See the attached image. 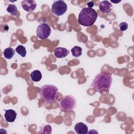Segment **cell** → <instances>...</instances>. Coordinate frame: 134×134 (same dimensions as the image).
I'll return each instance as SVG.
<instances>
[{"label":"cell","instance_id":"1","mask_svg":"<svg viewBox=\"0 0 134 134\" xmlns=\"http://www.w3.org/2000/svg\"><path fill=\"white\" fill-rule=\"evenodd\" d=\"M113 79L108 72H100L94 78L91 86L93 88L101 95H105L109 92Z\"/></svg>","mask_w":134,"mask_h":134},{"label":"cell","instance_id":"2","mask_svg":"<svg viewBox=\"0 0 134 134\" xmlns=\"http://www.w3.org/2000/svg\"><path fill=\"white\" fill-rule=\"evenodd\" d=\"M98 14L94 9L90 7H84L79 13L78 21L82 26L90 27L95 23Z\"/></svg>","mask_w":134,"mask_h":134},{"label":"cell","instance_id":"3","mask_svg":"<svg viewBox=\"0 0 134 134\" xmlns=\"http://www.w3.org/2000/svg\"><path fill=\"white\" fill-rule=\"evenodd\" d=\"M58 93V88L53 85L46 84L42 86L39 92V97L46 103H51L56 100Z\"/></svg>","mask_w":134,"mask_h":134},{"label":"cell","instance_id":"4","mask_svg":"<svg viewBox=\"0 0 134 134\" xmlns=\"http://www.w3.org/2000/svg\"><path fill=\"white\" fill-rule=\"evenodd\" d=\"M76 107V99L72 95H68L63 96L59 101V107L62 111H68Z\"/></svg>","mask_w":134,"mask_h":134},{"label":"cell","instance_id":"5","mask_svg":"<svg viewBox=\"0 0 134 134\" xmlns=\"http://www.w3.org/2000/svg\"><path fill=\"white\" fill-rule=\"evenodd\" d=\"M67 9V4L61 0L54 1L51 6L52 12L58 16L63 15L66 12Z\"/></svg>","mask_w":134,"mask_h":134},{"label":"cell","instance_id":"6","mask_svg":"<svg viewBox=\"0 0 134 134\" xmlns=\"http://www.w3.org/2000/svg\"><path fill=\"white\" fill-rule=\"evenodd\" d=\"M51 31V28L46 23H42L38 25L36 30V35L40 39H46L50 35Z\"/></svg>","mask_w":134,"mask_h":134},{"label":"cell","instance_id":"7","mask_svg":"<svg viewBox=\"0 0 134 134\" xmlns=\"http://www.w3.org/2000/svg\"><path fill=\"white\" fill-rule=\"evenodd\" d=\"M24 10L28 12L34 11L37 7V4L34 0H24L21 2Z\"/></svg>","mask_w":134,"mask_h":134},{"label":"cell","instance_id":"8","mask_svg":"<svg viewBox=\"0 0 134 134\" xmlns=\"http://www.w3.org/2000/svg\"><path fill=\"white\" fill-rule=\"evenodd\" d=\"M99 10L103 13L108 14L113 9V5L111 3L108 1H103L98 4Z\"/></svg>","mask_w":134,"mask_h":134},{"label":"cell","instance_id":"9","mask_svg":"<svg viewBox=\"0 0 134 134\" xmlns=\"http://www.w3.org/2000/svg\"><path fill=\"white\" fill-rule=\"evenodd\" d=\"M70 51L65 48L58 47L54 50V54L58 58H63L66 57L69 54Z\"/></svg>","mask_w":134,"mask_h":134},{"label":"cell","instance_id":"10","mask_svg":"<svg viewBox=\"0 0 134 134\" xmlns=\"http://www.w3.org/2000/svg\"><path fill=\"white\" fill-rule=\"evenodd\" d=\"M5 113L4 114V117L5 120L9 122H13L16 119L17 116V113L13 109H4Z\"/></svg>","mask_w":134,"mask_h":134},{"label":"cell","instance_id":"11","mask_svg":"<svg viewBox=\"0 0 134 134\" xmlns=\"http://www.w3.org/2000/svg\"><path fill=\"white\" fill-rule=\"evenodd\" d=\"M74 130L77 134H86L88 132V128L86 125L81 122L75 125Z\"/></svg>","mask_w":134,"mask_h":134},{"label":"cell","instance_id":"12","mask_svg":"<svg viewBox=\"0 0 134 134\" xmlns=\"http://www.w3.org/2000/svg\"><path fill=\"white\" fill-rule=\"evenodd\" d=\"M30 78L34 82H39L42 78V74L39 70L33 71L30 73Z\"/></svg>","mask_w":134,"mask_h":134},{"label":"cell","instance_id":"13","mask_svg":"<svg viewBox=\"0 0 134 134\" xmlns=\"http://www.w3.org/2000/svg\"><path fill=\"white\" fill-rule=\"evenodd\" d=\"M15 53V51L11 47L6 48L3 51V55L7 59H12Z\"/></svg>","mask_w":134,"mask_h":134},{"label":"cell","instance_id":"14","mask_svg":"<svg viewBox=\"0 0 134 134\" xmlns=\"http://www.w3.org/2000/svg\"><path fill=\"white\" fill-rule=\"evenodd\" d=\"M6 10L11 15L13 16H16L18 12V9L16 6L15 4H9L8 5V6L6 8Z\"/></svg>","mask_w":134,"mask_h":134},{"label":"cell","instance_id":"15","mask_svg":"<svg viewBox=\"0 0 134 134\" xmlns=\"http://www.w3.org/2000/svg\"><path fill=\"white\" fill-rule=\"evenodd\" d=\"M71 53L73 57L77 58L82 55V49L79 46H75L71 49Z\"/></svg>","mask_w":134,"mask_h":134},{"label":"cell","instance_id":"16","mask_svg":"<svg viewBox=\"0 0 134 134\" xmlns=\"http://www.w3.org/2000/svg\"><path fill=\"white\" fill-rule=\"evenodd\" d=\"M15 51L17 53H18L22 57H25L26 53H27L26 48L23 45L18 46L16 47Z\"/></svg>","mask_w":134,"mask_h":134},{"label":"cell","instance_id":"17","mask_svg":"<svg viewBox=\"0 0 134 134\" xmlns=\"http://www.w3.org/2000/svg\"><path fill=\"white\" fill-rule=\"evenodd\" d=\"M119 27L121 31H124L128 29V25L126 22H122V23H120V24L119 25Z\"/></svg>","mask_w":134,"mask_h":134},{"label":"cell","instance_id":"18","mask_svg":"<svg viewBox=\"0 0 134 134\" xmlns=\"http://www.w3.org/2000/svg\"><path fill=\"white\" fill-rule=\"evenodd\" d=\"M87 6H88V7H90V8H92V7H93V6H94V3H93V2H88L87 3Z\"/></svg>","mask_w":134,"mask_h":134},{"label":"cell","instance_id":"19","mask_svg":"<svg viewBox=\"0 0 134 134\" xmlns=\"http://www.w3.org/2000/svg\"><path fill=\"white\" fill-rule=\"evenodd\" d=\"M111 2H113V3H119L120 1H118V2H114V1H111Z\"/></svg>","mask_w":134,"mask_h":134}]
</instances>
